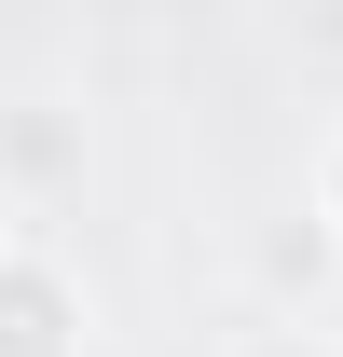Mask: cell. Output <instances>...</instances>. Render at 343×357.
I'll return each mask as SVG.
<instances>
[{"instance_id":"obj_1","label":"cell","mask_w":343,"mask_h":357,"mask_svg":"<svg viewBox=\"0 0 343 357\" xmlns=\"http://www.w3.org/2000/svg\"><path fill=\"white\" fill-rule=\"evenodd\" d=\"M83 344H96L83 275L55 261L42 234H0V357H83Z\"/></svg>"},{"instance_id":"obj_2","label":"cell","mask_w":343,"mask_h":357,"mask_svg":"<svg viewBox=\"0 0 343 357\" xmlns=\"http://www.w3.org/2000/svg\"><path fill=\"white\" fill-rule=\"evenodd\" d=\"M247 275H261V316H316V303H330V275H343V234L316 220V206H275L261 248H247Z\"/></svg>"},{"instance_id":"obj_3","label":"cell","mask_w":343,"mask_h":357,"mask_svg":"<svg viewBox=\"0 0 343 357\" xmlns=\"http://www.w3.org/2000/svg\"><path fill=\"white\" fill-rule=\"evenodd\" d=\"M0 178H14V192H69V178H83V110H69V96H14V110H0Z\"/></svg>"},{"instance_id":"obj_4","label":"cell","mask_w":343,"mask_h":357,"mask_svg":"<svg viewBox=\"0 0 343 357\" xmlns=\"http://www.w3.org/2000/svg\"><path fill=\"white\" fill-rule=\"evenodd\" d=\"M234 357H343V344L316 330V316H247V330H234Z\"/></svg>"},{"instance_id":"obj_5","label":"cell","mask_w":343,"mask_h":357,"mask_svg":"<svg viewBox=\"0 0 343 357\" xmlns=\"http://www.w3.org/2000/svg\"><path fill=\"white\" fill-rule=\"evenodd\" d=\"M302 206H316V220L343 234V124H330V151H316V192H302Z\"/></svg>"}]
</instances>
